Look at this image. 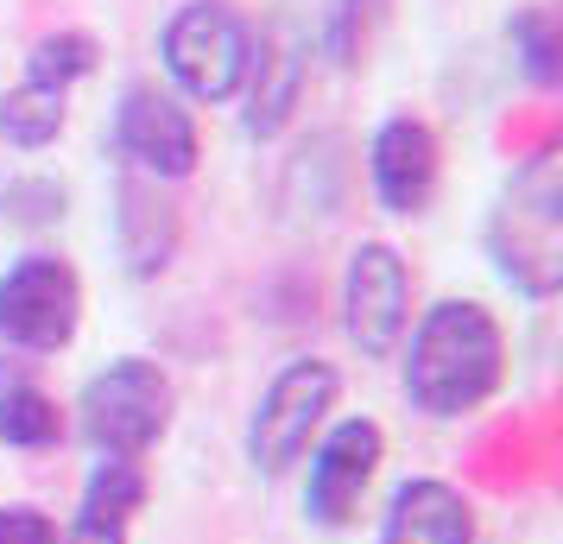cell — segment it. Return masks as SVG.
I'll use <instances>...</instances> for the list:
<instances>
[{"label":"cell","instance_id":"cell-10","mask_svg":"<svg viewBox=\"0 0 563 544\" xmlns=\"http://www.w3.org/2000/svg\"><path fill=\"white\" fill-rule=\"evenodd\" d=\"M443 178V146L418 114H386L367 140V184L386 215H424Z\"/></svg>","mask_w":563,"mask_h":544},{"label":"cell","instance_id":"cell-13","mask_svg":"<svg viewBox=\"0 0 563 544\" xmlns=\"http://www.w3.org/2000/svg\"><path fill=\"white\" fill-rule=\"evenodd\" d=\"M305 70H310L305 38H266V32H254V70L241 82V89H247L241 127L254 133V140H273V133L291 121L298 89H305Z\"/></svg>","mask_w":563,"mask_h":544},{"label":"cell","instance_id":"cell-7","mask_svg":"<svg viewBox=\"0 0 563 544\" xmlns=\"http://www.w3.org/2000/svg\"><path fill=\"white\" fill-rule=\"evenodd\" d=\"M114 153L128 171L153 184H178L197 171L203 158V133H197V114L158 89V82H128L121 102H114Z\"/></svg>","mask_w":563,"mask_h":544},{"label":"cell","instance_id":"cell-8","mask_svg":"<svg viewBox=\"0 0 563 544\" xmlns=\"http://www.w3.org/2000/svg\"><path fill=\"white\" fill-rule=\"evenodd\" d=\"M342 330L361 362H386L411 330V273L393 241H361L342 273Z\"/></svg>","mask_w":563,"mask_h":544},{"label":"cell","instance_id":"cell-16","mask_svg":"<svg viewBox=\"0 0 563 544\" xmlns=\"http://www.w3.org/2000/svg\"><path fill=\"white\" fill-rule=\"evenodd\" d=\"M102 64V45L89 38V32L64 26V32H45L38 45L26 52V82L38 89H57V96H70V82H82L89 70Z\"/></svg>","mask_w":563,"mask_h":544},{"label":"cell","instance_id":"cell-5","mask_svg":"<svg viewBox=\"0 0 563 544\" xmlns=\"http://www.w3.org/2000/svg\"><path fill=\"white\" fill-rule=\"evenodd\" d=\"M335 392H342V380H335L330 362H310V355L285 362L279 374L266 380L254 418H247V463H254L260 475H285V468L310 449L317 424L330 418Z\"/></svg>","mask_w":563,"mask_h":544},{"label":"cell","instance_id":"cell-18","mask_svg":"<svg viewBox=\"0 0 563 544\" xmlns=\"http://www.w3.org/2000/svg\"><path fill=\"white\" fill-rule=\"evenodd\" d=\"M57 431H64L57 399H45L38 387L0 392V443H13V449H45V443H57Z\"/></svg>","mask_w":563,"mask_h":544},{"label":"cell","instance_id":"cell-20","mask_svg":"<svg viewBox=\"0 0 563 544\" xmlns=\"http://www.w3.org/2000/svg\"><path fill=\"white\" fill-rule=\"evenodd\" d=\"M0 544H64V532L38 507H0Z\"/></svg>","mask_w":563,"mask_h":544},{"label":"cell","instance_id":"cell-11","mask_svg":"<svg viewBox=\"0 0 563 544\" xmlns=\"http://www.w3.org/2000/svg\"><path fill=\"white\" fill-rule=\"evenodd\" d=\"M178 241H184L178 203L153 178L121 171L114 178V254L128 266V279H158L178 259Z\"/></svg>","mask_w":563,"mask_h":544},{"label":"cell","instance_id":"cell-19","mask_svg":"<svg viewBox=\"0 0 563 544\" xmlns=\"http://www.w3.org/2000/svg\"><path fill=\"white\" fill-rule=\"evenodd\" d=\"M361 13H367V0H335L330 20H323V45H330L335 64H355V52H361V38H355Z\"/></svg>","mask_w":563,"mask_h":544},{"label":"cell","instance_id":"cell-12","mask_svg":"<svg viewBox=\"0 0 563 544\" xmlns=\"http://www.w3.org/2000/svg\"><path fill=\"white\" fill-rule=\"evenodd\" d=\"M380 544H475V507L450 481L418 475L393 493L380 519Z\"/></svg>","mask_w":563,"mask_h":544},{"label":"cell","instance_id":"cell-15","mask_svg":"<svg viewBox=\"0 0 563 544\" xmlns=\"http://www.w3.org/2000/svg\"><path fill=\"white\" fill-rule=\"evenodd\" d=\"M64 133V96L57 89H38V82H20L0 96V140L20 146V153H38Z\"/></svg>","mask_w":563,"mask_h":544},{"label":"cell","instance_id":"cell-9","mask_svg":"<svg viewBox=\"0 0 563 544\" xmlns=\"http://www.w3.org/2000/svg\"><path fill=\"white\" fill-rule=\"evenodd\" d=\"M386 456V437L374 418H342L323 431V443L310 449V481H305V513L317 525H349L361 507V493L374 481V468Z\"/></svg>","mask_w":563,"mask_h":544},{"label":"cell","instance_id":"cell-6","mask_svg":"<svg viewBox=\"0 0 563 544\" xmlns=\"http://www.w3.org/2000/svg\"><path fill=\"white\" fill-rule=\"evenodd\" d=\"M82 323V279L70 259L57 254H20L0 273V342L52 355L77 336Z\"/></svg>","mask_w":563,"mask_h":544},{"label":"cell","instance_id":"cell-4","mask_svg":"<svg viewBox=\"0 0 563 544\" xmlns=\"http://www.w3.org/2000/svg\"><path fill=\"white\" fill-rule=\"evenodd\" d=\"M77 412H82V437L96 443L102 456L140 463L165 437V424H172V380L146 355H121V362H108L102 374L82 380Z\"/></svg>","mask_w":563,"mask_h":544},{"label":"cell","instance_id":"cell-17","mask_svg":"<svg viewBox=\"0 0 563 544\" xmlns=\"http://www.w3.org/2000/svg\"><path fill=\"white\" fill-rule=\"evenodd\" d=\"M507 38H512L519 70H526L538 89H558V77H563V32H558V13H551V7H519V13L507 20Z\"/></svg>","mask_w":563,"mask_h":544},{"label":"cell","instance_id":"cell-14","mask_svg":"<svg viewBox=\"0 0 563 544\" xmlns=\"http://www.w3.org/2000/svg\"><path fill=\"white\" fill-rule=\"evenodd\" d=\"M140 507H146V475H140V463L102 456L96 475L82 481V507L70 519L64 544H128V519Z\"/></svg>","mask_w":563,"mask_h":544},{"label":"cell","instance_id":"cell-2","mask_svg":"<svg viewBox=\"0 0 563 544\" xmlns=\"http://www.w3.org/2000/svg\"><path fill=\"white\" fill-rule=\"evenodd\" d=\"M487 259L532 304L563 291V158L551 146L500 184V203L487 215Z\"/></svg>","mask_w":563,"mask_h":544},{"label":"cell","instance_id":"cell-1","mask_svg":"<svg viewBox=\"0 0 563 544\" xmlns=\"http://www.w3.org/2000/svg\"><path fill=\"white\" fill-rule=\"evenodd\" d=\"M507 374V336L487 304L475 298H443L411 323L406 348V399L424 418L482 412Z\"/></svg>","mask_w":563,"mask_h":544},{"label":"cell","instance_id":"cell-3","mask_svg":"<svg viewBox=\"0 0 563 544\" xmlns=\"http://www.w3.org/2000/svg\"><path fill=\"white\" fill-rule=\"evenodd\" d=\"M158 64L178 102H234L254 70V20L234 0H184L158 32Z\"/></svg>","mask_w":563,"mask_h":544}]
</instances>
